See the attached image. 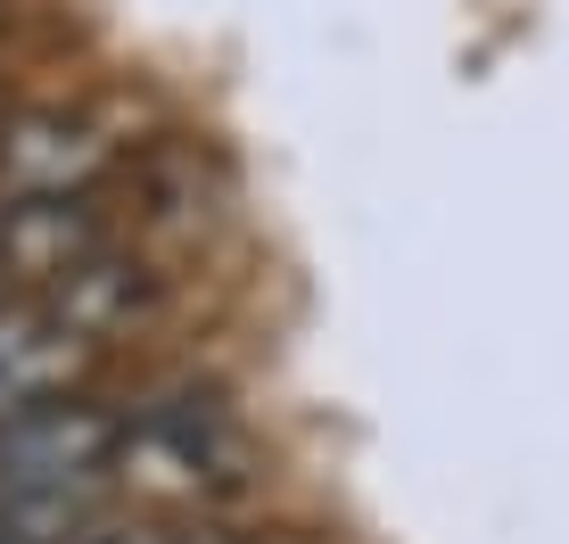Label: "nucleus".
<instances>
[{"label":"nucleus","mask_w":569,"mask_h":544,"mask_svg":"<svg viewBox=\"0 0 569 544\" xmlns=\"http://www.w3.org/2000/svg\"><path fill=\"white\" fill-rule=\"evenodd\" d=\"M116 165V141L83 108H17L0 115V206L91 199V182Z\"/></svg>","instance_id":"nucleus-2"},{"label":"nucleus","mask_w":569,"mask_h":544,"mask_svg":"<svg viewBox=\"0 0 569 544\" xmlns=\"http://www.w3.org/2000/svg\"><path fill=\"white\" fill-rule=\"evenodd\" d=\"M116 478L124 487H149L166 503H214L248 487V437L223 404L207 396H173L149 404V413L124 421V445H116Z\"/></svg>","instance_id":"nucleus-1"},{"label":"nucleus","mask_w":569,"mask_h":544,"mask_svg":"<svg viewBox=\"0 0 569 544\" xmlns=\"http://www.w3.org/2000/svg\"><path fill=\"white\" fill-rule=\"evenodd\" d=\"M74 544H182V528H83Z\"/></svg>","instance_id":"nucleus-4"},{"label":"nucleus","mask_w":569,"mask_h":544,"mask_svg":"<svg viewBox=\"0 0 569 544\" xmlns=\"http://www.w3.org/2000/svg\"><path fill=\"white\" fill-rule=\"evenodd\" d=\"M91 355H100V339H83L50 298H33V289L0 298V430L42 413V404H67L83 387Z\"/></svg>","instance_id":"nucleus-3"}]
</instances>
